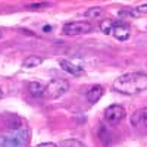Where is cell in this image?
Here are the masks:
<instances>
[{
    "label": "cell",
    "mask_w": 147,
    "mask_h": 147,
    "mask_svg": "<svg viewBox=\"0 0 147 147\" xmlns=\"http://www.w3.org/2000/svg\"><path fill=\"white\" fill-rule=\"evenodd\" d=\"M37 147H57L55 143H41V144H38Z\"/></svg>",
    "instance_id": "cell-16"
},
{
    "label": "cell",
    "mask_w": 147,
    "mask_h": 147,
    "mask_svg": "<svg viewBox=\"0 0 147 147\" xmlns=\"http://www.w3.org/2000/svg\"><path fill=\"white\" fill-rule=\"evenodd\" d=\"M28 143V131L25 127L9 129L0 136V147H25Z\"/></svg>",
    "instance_id": "cell-3"
},
{
    "label": "cell",
    "mask_w": 147,
    "mask_h": 147,
    "mask_svg": "<svg viewBox=\"0 0 147 147\" xmlns=\"http://www.w3.org/2000/svg\"><path fill=\"white\" fill-rule=\"evenodd\" d=\"M113 91L125 96L138 94L147 90V74L143 72H129L118 77L112 84Z\"/></svg>",
    "instance_id": "cell-1"
},
{
    "label": "cell",
    "mask_w": 147,
    "mask_h": 147,
    "mask_svg": "<svg viewBox=\"0 0 147 147\" xmlns=\"http://www.w3.org/2000/svg\"><path fill=\"white\" fill-rule=\"evenodd\" d=\"M68 90H69V82L66 80L55 78L46 85L44 97L46 99H50V100H55V99H59L60 96H63Z\"/></svg>",
    "instance_id": "cell-4"
},
{
    "label": "cell",
    "mask_w": 147,
    "mask_h": 147,
    "mask_svg": "<svg viewBox=\"0 0 147 147\" xmlns=\"http://www.w3.org/2000/svg\"><path fill=\"white\" fill-rule=\"evenodd\" d=\"M125 118V109L121 105H110L105 110V121L110 125H116Z\"/></svg>",
    "instance_id": "cell-6"
},
{
    "label": "cell",
    "mask_w": 147,
    "mask_h": 147,
    "mask_svg": "<svg viewBox=\"0 0 147 147\" xmlns=\"http://www.w3.org/2000/svg\"><path fill=\"white\" fill-rule=\"evenodd\" d=\"M59 65L66 74H69V75H72V77H81L84 74V69L80 65L71 62V60H68V59H59Z\"/></svg>",
    "instance_id": "cell-7"
},
{
    "label": "cell",
    "mask_w": 147,
    "mask_h": 147,
    "mask_svg": "<svg viewBox=\"0 0 147 147\" xmlns=\"http://www.w3.org/2000/svg\"><path fill=\"white\" fill-rule=\"evenodd\" d=\"M93 30V25L88 22H84V21H72L68 22L63 25V34L69 35V37H75V35H82V34H87Z\"/></svg>",
    "instance_id": "cell-5"
},
{
    "label": "cell",
    "mask_w": 147,
    "mask_h": 147,
    "mask_svg": "<svg viewBox=\"0 0 147 147\" xmlns=\"http://www.w3.org/2000/svg\"><path fill=\"white\" fill-rule=\"evenodd\" d=\"M52 30V27H49V25H46V27H43V31L46 32V31H50Z\"/></svg>",
    "instance_id": "cell-17"
},
{
    "label": "cell",
    "mask_w": 147,
    "mask_h": 147,
    "mask_svg": "<svg viewBox=\"0 0 147 147\" xmlns=\"http://www.w3.org/2000/svg\"><path fill=\"white\" fill-rule=\"evenodd\" d=\"M0 38H2V31H0Z\"/></svg>",
    "instance_id": "cell-18"
},
{
    "label": "cell",
    "mask_w": 147,
    "mask_h": 147,
    "mask_svg": "<svg viewBox=\"0 0 147 147\" xmlns=\"http://www.w3.org/2000/svg\"><path fill=\"white\" fill-rule=\"evenodd\" d=\"M131 124L134 127H146L147 128V107L138 109L131 118Z\"/></svg>",
    "instance_id": "cell-9"
},
{
    "label": "cell",
    "mask_w": 147,
    "mask_h": 147,
    "mask_svg": "<svg viewBox=\"0 0 147 147\" xmlns=\"http://www.w3.org/2000/svg\"><path fill=\"white\" fill-rule=\"evenodd\" d=\"M0 97H2V90H0Z\"/></svg>",
    "instance_id": "cell-19"
},
{
    "label": "cell",
    "mask_w": 147,
    "mask_h": 147,
    "mask_svg": "<svg viewBox=\"0 0 147 147\" xmlns=\"http://www.w3.org/2000/svg\"><path fill=\"white\" fill-rule=\"evenodd\" d=\"M103 15V9L99 7V6H94V7H90L84 12V16L85 18H91V19H96V18H100Z\"/></svg>",
    "instance_id": "cell-12"
},
{
    "label": "cell",
    "mask_w": 147,
    "mask_h": 147,
    "mask_svg": "<svg viewBox=\"0 0 147 147\" xmlns=\"http://www.w3.org/2000/svg\"><path fill=\"white\" fill-rule=\"evenodd\" d=\"M103 87L102 85H93L91 88H88V91L85 93V99H87V102L90 105H94L97 103L100 99H102V96H103Z\"/></svg>",
    "instance_id": "cell-8"
},
{
    "label": "cell",
    "mask_w": 147,
    "mask_h": 147,
    "mask_svg": "<svg viewBox=\"0 0 147 147\" xmlns=\"http://www.w3.org/2000/svg\"><path fill=\"white\" fill-rule=\"evenodd\" d=\"M138 13H147V3H144V5H140V6H137V9H136Z\"/></svg>",
    "instance_id": "cell-14"
},
{
    "label": "cell",
    "mask_w": 147,
    "mask_h": 147,
    "mask_svg": "<svg viewBox=\"0 0 147 147\" xmlns=\"http://www.w3.org/2000/svg\"><path fill=\"white\" fill-rule=\"evenodd\" d=\"M47 6V3H34V5H28V7L31 9H38V7H44Z\"/></svg>",
    "instance_id": "cell-15"
},
{
    "label": "cell",
    "mask_w": 147,
    "mask_h": 147,
    "mask_svg": "<svg viewBox=\"0 0 147 147\" xmlns=\"http://www.w3.org/2000/svg\"><path fill=\"white\" fill-rule=\"evenodd\" d=\"M44 90H46V85L40 81H32L28 84V91L34 96V97H40L44 96Z\"/></svg>",
    "instance_id": "cell-10"
},
{
    "label": "cell",
    "mask_w": 147,
    "mask_h": 147,
    "mask_svg": "<svg viewBox=\"0 0 147 147\" xmlns=\"http://www.w3.org/2000/svg\"><path fill=\"white\" fill-rule=\"evenodd\" d=\"M43 57L40 56H28L27 59H24V63L22 66L24 68H27V69H31V68H37V66H40L43 63Z\"/></svg>",
    "instance_id": "cell-11"
},
{
    "label": "cell",
    "mask_w": 147,
    "mask_h": 147,
    "mask_svg": "<svg viewBox=\"0 0 147 147\" xmlns=\"http://www.w3.org/2000/svg\"><path fill=\"white\" fill-rule=\"evenodd\" d=\"M57 147H85V144H82L77 138H68V140H63Z\"/></svg>",
    "instance_id": "cell-13"
},
{
    "label": "cell",
    "mask_w": 147,
    "mask_h": 147,
    "mask_svg": "<svg viewBox=\"0 0 147 147\" xmlns=\"http://www.w3.org/2000/svg\"><path fill=\"white\" fill-rule=\"evenodd\" d=\"M99 28L103 34L106 35H112L119 41H127L131 35V28L128 24L122 22V21H112V19H106L99 24Z\"/></svg>",
    "instance_id": "cell-2"
}]
</instances>
